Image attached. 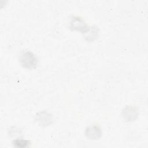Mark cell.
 Masks as SVG:
<instances>
[{"mask_svg": "<svg viewBox=\"0 0 148 148\" xmlns=\"http://www.w3.org/2000/svg\"><path fill=\"white\" fill-rule=\"evenodd\" d=\"M28 143H29L28 140L23 139H16L13 141V144L17 147H25Z\"/></svg>", "mask_w": 148, "mask_h": 148, "instance_id": "6", "label": "cell"}, {"mask_svg": "<svg viewBox=\"0 0 148 148\" xmlns=\"http://www.w3.org/2000/svg\"><path fill=\"white\" fill-rule=\"evenodd\" d=\"M36 120L42 125H47L51 123L52 116L46 112H40L36 114Z\"/></svg>", "mask_w": 148, "mask_h": 148, "instance_id": "5", "label": "cell"}, {"mask_svg": "<svg viewBox=\"0 0 148 148\" xmlns=\"http://www.w3.org/2000/svg\"><path fill=\"white\" fill-rule=\"evenodd\" d=\"M123 115L125 119L128 121L134 120L138 115V111L134 106H128L124 109Z\"/></svg>", "mask_w": 148, "mask_h": 148, "instance_id": "4", "label": "cell"}, {"mask_svg": "<svg viewBox=\"0 0 148 148\" xmlns=\"http://www.w3.org/2000/svg\"><path fill=\"white\" fill-rule=\"evenodd\" d=\"M71 27L77 31H83L84 32H86L89 29L84 21L79 17H73L72 18Z\"/></svg>", "mask_w": 148, "mask_h": 148, "instance_id": "3", "label": "cell"}, {"mask_svg": "<svg viewBox=\"0 0 148 148\" xmlns=\"http://www.w3.org/2000/svg\"><path fill=\"white\" fill-rule=\"evenodd\" d=\"M101 128L97 124H92L87 126L85 130V135L89 139H98L101 136Z\"/></svg>", "mask_w": 148, "mask_h": 148, "instance_id": "2", "label": "cell"}, {"mask_svg": "<svg viewBox=\"0 0 148 148\" xmlns=\"http://www.w3.org/2000/svg\"><path fill=\"white\" fill-rule=\"evenodd\" d=\"M20 62L22 66L27 69H34L38 65L36 56L30 51H24L20 56Z\"/></svg>", "mask_w": 148, "mask_h": 148, "instance_id": "1", "label": "cell"}]
</instances>
